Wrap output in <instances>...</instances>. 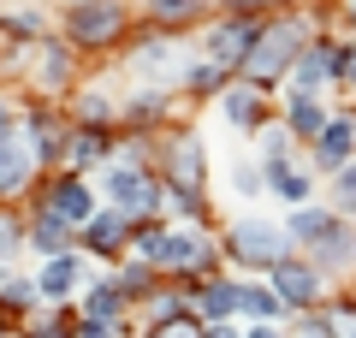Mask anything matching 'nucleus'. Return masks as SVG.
I'll use <instances>...</instances> for the list:
<instances>
[{"label": "nucleus", "instance_id": "9d476101", "mask_svg": "<svg viewBox=\"0 0 356 338\" xmlns=\"http://www.w3.org/2000/svg\"><path fill=\"white\" fill-rule=\"evenodd\" d=\"M131 214H119V208H107L102 202V214L89 225H77V250L83 255H95V261H119V255H131Z\"/></svg>", "mask_w": 356, "mask_h": 338}, {"label": "nucleus", "instance_id": "5701e85b", "mask_svg": "<svg viewBox=\"0 0 356 338\" xmlns=\"http://www.w3.org/2000/svg\"><path fill=\"white\" fill-rule=\"evenodd\" d=\"M125 309H131V297L119 279H89L83 297H77V314H89V321H125Z\"/></svg>", "mask_w": 356, "mask_h": 338}, {"label": "nucleus", "instance_id": "473e14b6", "mask_svg": "<svg viewBox=\"0 0 356 338\" xmlns=\"http://www.w3.org/2000/svg\"><path fill=\"white\" fill-rule=\"evenodd\" d=\"M18 250H30V220H18L13 208H0V273H6V261Z\"/></svg>", "mask_w": 356, "mask_h": 338}, {"label": "nucleus", "instance_id": "49530a36", "mask_svg": "<svg viewBox=\"0 0 356 338\" xmlns=\"http://www.w3.org/2000/svg\"><path fill=\"white\" fill-rule=\"evenodd\" d=\"M0 338H18V332H13V326H6V321H0Z\"/></svg>", "mask_w": 356, "mask_h": 338}, {"label": "nucleus", "instance_id": "cd10ccee", "mask_svg": "<svg viewBox=\"0 0 356 338\" xmlns=\"http://www.w3.org/2000/svg\"><path fill=\"white\" fill-rule=\"evenodd\" d=\"M208 6H214V0H149L143 13H149L154 30H184V24H196V18H208Z\"/></svg>", "mask_w": 356, "mask_h": 338}, {"label": "nucleus", "instance_id": "393cba45", "mask_svg": "<svg viewBox=\"0 0 356 338\" xmlns=\"http://www.w3.org/2000/svg\"><path fill=\"white\" fill-rule=\"evenodd\" d=\"M166 107H172V101H166V89H149V83H143L137 95L119 101V119H125L131 131H149V125H161V119H166Z\"/></svg>", "mask_w": 356, "mask_h": 338}, {"label": "nucleus", "instance_id": "79ce46f5", "mask_svg": "<svg viewBox=\"0 0 356 338\" xmlns=\"http://www.w3.org/2000/svg\"><path fill=\"white\" fill-rule=\"evenodd\" d=\"M13 131H18V113H13V101L0 95V137H13Z\"/></svg>", "mask_w": 356, "mask_h": 338}, {"label": "nucleus", "instance_id": "37998d69", "mask_svg": "<svg viewBox=\"0 0 356 338\" xmlns=\"http://www.w3.org/2000/svg\"><path fill=\"white\" fill-rule=\"evenodd\" d=\"M208 338H243V332H238L232 321H214V326H208Z\"/></svg>", "mask_w": 356, "mask_h": 338}, {"label": "nucleus", "instance_id": "4be33fe9", "mask_svg": "<svg viewBox=\"0 0 356 338\" xmlns=\"http://www.w3.org/2000/svg\"><path fill=\"white\" fill-rule=\"evenodd\" d=\"M196 321H208V326H214V321H238V279H214V273H208V279H196Z\"/></svg>", "mask_w": 356, "mask_h": 338}, {"label": "nucleus", "instance_id": "b1692460", "mask_svg": "<svg viewBox=\"0 0 356 338\" xmlns=\"http://www.w3.org/2000/svg\"><path fill=\"white\" fill-rule=\"evenodd\" d=\"M238 321H291V309H285V297L273 285H255V279H238Z\"/></svg>", "mask_w": 356, "mask_h": 338}, {"label": "nucleus", "instance_id": "f704fd0d", "mask_svg": "<svg viewBox=\"0 0 356 338\" xmlns=\"http://www.w3.org/2000/svg\"><path fill=\"white\" fill-rule=\"evenodd\" d=\"M232 196H243V202L267 196V178H261V161H232Z\"/></svg>", "mask_w": 356, "mask_h": 338}, {"label": "nucleus", "instance_id": "e433bc0d", "mask_svg": "<svg viewBox=\"0 0 356 338\" xmlns=\"http://www.w3.org/2000/svg\"><path fill=\"white\" fill-rule=\"evenodd\" d=\"M72 338H125V321H89V314H72Z\"/></svg>", "mask_w": 356, "mask_h": 338}, {"label": "nucleus", "instance_id": "c03bdc74", "mask_svg": "<svg viewBox=\"0 0 356 338\" xmlns=\"http://www.w3.org/2000/svg\"><path fill=\"white\" fill-rule=\"evenodd\" d=\"M344 30L356 36V0H344Z\"/></svg>", "mask_w": 356, "mask_h": 338}, {"label": "nucleus", "instance_id": "423d86ee", "mask_svg": "<svg viewBox=\"0 0 356 338\" xmlns=\"http://www.w3.org/2000/svg\"><path fill=\"white\" fill-rule=\"evenodd\" d=\"M267 285L280 291L285 297V309L291 314H303V309H321V303H327V273H321L315 261H309V255H285V261H273L267 267Z\"/></svg>", "mask_w": 356, "mask_h": 338}, {"label": "nucleus", "instance_id": "72a5a7b5", "mask_svg": "<svg viewBox=\"0 0 356 338\" xmlns=\"http://www.w3.org/2000/svg\"><path fill=\"white\" fill-rule=\"evenodd\" d=\"M42 24H48V18L36 13V6H13V13H0V36H18V42H42Z\"/></svg>", "mask_w": 356, "mask_h": 338}, {"label": "nucleus", "instance_id": "c85d7f7f", "mask_svg": "<svg viewBox=\"0 0 356 338\" xmlns=\"http://www.w3.org/2000/svg\"><path fill=\"white\" fill-rule=\"evenodd\" d=\"M36 309H42L36 279H24V273H0V321H6V314H36Z\"/></svg>", "mask_w": 356, "mask_h": 338}, {"label": "nucleus", "instance_id": "2eb2a0df", "mask_svg": "<svg viewBox=\"0 0 356 338\" xmlns=\"http://www.w3.org/2000/svg\"><path fill=\"white\" fill-rule=\"evenodd\" d=\"M261 178H267V196H280L285 208H303V202L315 196L309 166H297L291 154H261Z\"/></svg>", "mask_w": 356, "mask_h": 338}, {"label": "nucleus", "instance_id": "412c9836", "mask_svg": "<svg viewBox=\"0 0 356 338\" xmlns=\"http://www.w3.org/2000/svg\"><path fill=\"white\" fill-rule=\"evenodd\" d=\"M42 166H36V154H30V143H24V131H13V137H0V196H18V190L36 178Z\"/></svg>", "mask_w": 356, "mask_h": 338}, {"label": "nucleus", "instance_id": "4468645a", "mask_svg": "<svg viewBox=\"0 0 356 338\" xmlns=\"http://www.w3.org/2000/svg\"><path fill=\"white\" fill-rule=\"evenodd\" d=\"M18 131H24V143H30V154H36L42 172H48V166H60V154H65V131H60V119L48 113V101H30L24 119H18Z\"/></svg>", "mask_w": 356, "mask_h": 338}, {"label": "nucleus", "instance_id": "c9c22d12", "mask_svg": "<svg viewBox=\"0 0 356 338\" xmlns=\"http://www.w3.org/2000/svg\"><path fill=\"white\" fill-rule=\"evenodd\" d=\"M327 202L344 214V220H356V161L332 172V190H327Z\"/></svg>", "mask_w": 356, "mask_h": 338}, {"label": "nucleus", "instance_id": "f03ea898", "mask_svg": "<svg viewBox=\"0 0 356 338\" xmlns=\"http://www.w3.org/2000/svg\"><path fill=\"white\" fill-rule=\"evenodd\" d=\"M125 154H113V161L102 166V196H107V208H119V214H131V220H154V214L166 208V184L143 166V149L137 143H119Z\"/></svg>", "mask_w": 356, "mask_h": 338}, {"label": "nucleus", "instance_id": "a878e982", "mask_svg": "<svg viewBox=\"0 0 356 338\" xmlns=\"http://www.w3.org/2000/svg\"><path fill=\"white\" fill-rule=\"evenodd\" d=\"M332 220H339V208H332V202H327V208L303 202V208H291V214H285V238H291V243H321Z\"/></svg>", "mask_w": 356, "mask_h": 338}, {"label": "nucleus", "instance_id": "a18cd8bd", "mask_svg": "<svg viewBox=\"0 0 356 338\" xmlns=\"http://www.w3.org/2000/svg\"><path fill=\"white\" fill-rule=\"evenodd\" d=\"M344 83L356 89V48H350V65H344Z\"/></svg>", "mask_w": 356, "mask_h": 338}, {"label": "nucleus", "instance_id": "6e6552de", "mask_svg": "<svg viewBox=\"0 0 356 338\" xmlns=\"http://www.w3.org/2000/svg\"><path fill=\"white\" fill-rule=\"evenodd\" d=\"M36 202H42V208H54L65 225H89L95 214H102V202H95V184H89L83 172H65V166L42 178V196H36Z\"/></svg>", "mask_w": 356, "mask_h": 338}, {"label": "nucleus", "instance_id": "a211bd4d", "mask_svg": "<svg viewBox=\"0 0 356 338\" xmlns=\"http://www.w3.org/2000/svg\"><path fill=\"white\" fill-rule=\"evenodd\" d=\"M327 125H332V107L321 95H309V89H285V131H291L297 143H315Z\"/></svg>", "mask_w": 356, "mask_h": 338}, {"label": "nucleus", "instance_id": "0eeeda50", "mask_svg": "<svg viewBox=\"0 0 356 338\" xmlns=\"http://www.w3.org/2000/svg\"><path fill=\"white\" fill-rule=\"evenodd\" d=\"M255 36H261V18H250V13H220L214 24H208V36H202V54H208V60H220L226 72H243Z\"/></svg>", "mask_w": 356, "mask_h": 338}, {"label": "nucleus", "instance_id": "58836bf2", "mask_svg": "<svg viewBox=\"0 0 356 338\" xmlns=\"http://www.w3.org/2000/svg\"><path fill=\"white\" fill-rule=\"evenodd\" d=\"M327 314L339 321V338H356V297H332Z\"/></svg>", "mask_w": 356, "mask_h": 338}, {"label": "nucleus", "instance_id": "a19ab883", "mask_svg": "<svg viewBox=\"0 0 356 338\" xmlns=\"http://www.w3.org/2000/svg\"><path fill=\"white\" fill-rule=\"evenodd\" d=\"M243 338H291V332H280V321H250Z\"/></svg>", "mask_w": 356, "mask_h": 338}, {"label": "nucleus", "instance_id": "4c0bfd02", "mask_svg": "<svg viewBox=\"0 0 356 338\" xmlns=\"http://www.w3.org/2000/svg\"><path fill=\"white\" fill-rule=\"evenodd\" d=\"M149 338H208V321H196V314H184V321L149 326Z\"/></svg>", "mask_w": 356, "mask_h": 338}, {"label": "nucleus", "instance_id": "9b49d317", "mask_svg": "<svg viewBox=\"0 0 356 338\" xmlns=\"http://www.w3.org/2000/svg\"><path fill=\"white\" fill-rule=\"evenodd\" d=\"M161 178H166V184L202 190L208 184V143L196 137V131H172L166 149H161Z\"/></svg>", "mask_w": 356, "mask_h": 338}, {"label": "nucleus", "instance_id": "2f4dec72", "mask_svg": "<svg viewBox=\"0 0 356 338\" xmlns=\"http://www.w3.org/2000/svg\"><path fill=\"white\" fill-rule=\"evenodd\" d=\"M154 273H161V267H149V261H143V255H131V261L119 267L113 279H119V285H125V297H131V303H149V297H154V285H161V279H154Z\"/></svg>", "mask_w": 356, "mask_h": 338}, {"label": "nucleus", "instance_id": "c756f323", "mask_svg": "<svg viewBox=\"0 0 356 338\" xmlns=\"http://www.w3.org/2000/svg\"><path fill=\"white\" fill-rule=\"evenodd\" d=\"M72 119H77V125H102V131H113V119H119V101L107 95V89H77V101H72Z\"/></svg>", "mask_w": 356, "mask_h": 338}, {"label": "nucleus", "instance_id": "dca6fc26", "mask_svg": "<svg viewBox=\"0 0 356 338\" xmlns=\"http://www.w3.org/2000/svg\"><path fill=\"white\" fill-rule=\"evenodd\" d=\"M113 131H102V125H72L65 131V154H60V166L65 172H89V166H107L113 161Z\"/></svg>", "mask_w": 356, "mask_h": 338}, {"label": "nucleus", "instance_id": "6ab92c4d", "mask_svg": "<svg viewBox=\"0 0 356 338\" xmlns=\"http://www.w3.org/2000/svg\"><path fill=\"white\" fill-rule=\"evenodd\" d=\"M30 250H36L42 261L72 255V250H77V225H65L54 208H42V202H36V214H30Z\"/></svg>", "mask_w": 356, "mask_h": 338}, {"label": "nucleus", "instance_id": "f257e3e1", "mask_svg": "<svg viewBox=\"0 0 356 338\" xmlns=\"http://www.w3.org/2000/svg\"><path fill=\"white\" fill-rule=\"evenodd\" d=\"M309 18L303 13H273V18H261V36H255V48H250V60H243V77L250 83H285L291 77V65L303 60V48H309Z\"/></svg>", "mask_w": 356, "mask_h": 338}, {"label": "nucleus", "instance_id": "7c9ffc66", "mask_svg": "<svg viewBox=\"0 0 356 338\" xmlns=\"http://www.w3.org/2000/svg\"><path fill=\"white\" fill-rule=\"evenodd\" d=\"M161 184H166V178H161ZM166 208H172L184 225H208V196L191 190V184H166Z\"/></svg>", "mask_w": 356, "mask_h": 338}, {"label": "nucleus", "instance_id": "ea45409f", "mask_svg": "<svg viewBox=\"0 0 356 338\" xmlns=\"http://www.w3.org/2000/svg\"><path fill=\"white\" fill-rule=\"evenodd\" d=\"M220 13H250V18H273V6L280 0H214Z\"/></svg>", "mask_w": 356, "mask_h": 338}, {"label": "nucleus", "instance_id": "f8f14e48", "mask_svg": "<svg viewBox=\"0 0 356 338\" xmlns=\"http://www.w3.org/2000/svg\"><path fill=\"white\" fill-rule=\"evenodd\" d=\"M214 107H220V119H226L232 131H261L267 119H273V101H267L261 83H250V77H232L214 95Z\"/></svg>", "mask_w": 356, "mask_h": 338}, {"label": "nucleus", "instance_id": "39448f33", "mask_svg": "<svg viewBox=\"0 0 356 338\" xmlns=\"http://www.w3.org/2000/svg\"><path fill=\"white\" fill-rule=\"evenodd\" d=\"M184 60H191V54L172 42V30H143V36L131 42V54H125L131 77L149 83V89H178L184 83Z\"/></svg>", "mask_w": 356, "mask_h": 338}, {"label": "nucleus", "instance_id": "aec40b11", "mask_svg": "<svg viewBox=\"0 0 356 338\" xmlns=\"http://www.w3.org/2000/svg\"><path fill=\"white\" fill-rule=\"evenodd\" d=\"M309 261H315L321 273H344V267H356V232H350L344 214L327 225V238H321V243H309Z\"/></svg>", "mask_w": 356, "mask_h": 338}, {"label": "nucleus", "instance_id": "ddd939ff", "mask_svg": "<svg viewBox=\"0 0 356 338\" xmlns=\"http://www.w3.org/2000/svg\"><path fill=\"white\" fill-rule=\"evenodd\" d=\"M83 285H89V261L83 255H54V261H42V273H36V291H42V309H65V303H77L83 297Z\"/></svg>", "mask_w": 356, "mask_h": 338}, {"label": "nucleus", "instance_id": "7ed1b4c3", "mask_svg": "<svg viewBox=\"0 0 356 338\" xmlns=\"http://www.w3.org/2000/svg\"><path fill=\"white\" fill-rule=\"evenodd\" d=\"M220 255H232V261L250 267V273H267L273 261H285V255H291V238H285V225H280V220L243 214V220L226 225V243H220Z\"/></svg>", "mask_w": 356, "mask_h": 338}, {"label": "nucleus", "instance_id": "bb28decb", "mask_svg": "<svg viewBox=\"0 0 356 338\" xmlns=\"http://www.w3.org/2000/svg\"><path fill=\"white\" fill-rule=\"evenodd\" d=\"M226 83H232V72H226L220 60H208L202 48H196L191 60H184V83H178V89H191V95H220Z\"/></svg>", "mask_w": 356, "mask_h": 338}, {"label": "nucleus", "instance_id": "f3484780", "mask_svg": "<svg viewBox=\"0 0 356 338\" xmlns=\"http://www.w3.org/2000/svg\"><path fill=\"white\" fill-rule=\"evenodd\" d=\"M356 161V119L350 113H332V125L315 137V172H339V166H350Z\"/></svg>", "mask_w": 356, "mask_h": 338}, {"label": "nucleus", "instance_id": "20e7f679", "mask_svg": "<svg viewBox=\"0 0 356 338\" xmlns=\"http://www.w3.org/2000/svg\"><path fill=\"white\" fill-rule=\"evenodd\" d=\"M125 30H131L125 0H77V6H65V42H72L77 54H102V48H113Z\"/></svg>", "mask_w": 356, "mask_h": 338}, {"label": "nucleus", "instance_id": "1a4fd4ad", "mask_svg": "<svg viewBox=\"0 0 356 338\" xmlns=\"http://www.w3.org/2000/svg\"><path fill=\"white\" fill-rule=\"evenodd\" d=\"M24 77H30V89L36 95H60V89H72L77 83V48L72 42H30V60H24Z\"/></svg>", "mask_w": 356, "mask_h": 338}]
</instances>
